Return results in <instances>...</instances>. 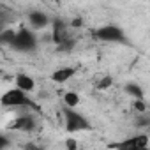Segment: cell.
<instances>
[{"mask_svg":"<svg viewBox=\"0 0 150 150\" xmlns=\"http://www.w3.org/2000/svg\"><path fill=\"white\" fill-rule=\"evenodd\" d=\"M62 115H64V127H65V131L69 134L85 132V131H90L92 129V124L88 122V118L83 113H80L76 108H67V106H64Z\"/></svg>","mask_w":150,"mask_h":150,"instance_id":"obj_1","label":"cell"},{"mask_svg":"<svg viewBox=\"0 0 150 150\" xmlns=\"http://www.w3.org/2000/svg\"><path fill=\"white\" fill-rule=\"evenodd\" d=\"M0 106L2 108H27V110H35V103L28 97V92L20 90L18 87L6 90L0 96Z\"/></svg>","mask_w":150,"mask_h":150,"instance_id":"obj_2","label":"cell"},{"mask_svg":"<svg viewBox=\"0 0 150 150\" xmlns=\"http://www.w3.org/2000/svg\"><path fill=\"white\" fill-rule=\"evenodd\" d=\"M9 48L21 51V53H30L37 48V37L34 34V30L28 27H21L20 30H14L13 39L9 42Z\"/></svg>","mask_w":150,"mask_h":150,"instance_id":"obj_3","label":"cell"},{"mask_svg":"<svg viewBox=\"0 0 150 150\" xmlns=\"http://www.w3.org/2000/svg\"><path fill=\"white\" fill-rule=\"evenodd\" d=\"M94 37L101 42H110V44H127V35L122 27L106 23L99 28L94 30Z\"/></svg>","mask_w":150,"mask_h":150,"instance_id":"obj_4","label":"cell"},{"mask_svg":"<svg viewBox=\"0 0 150 150\" xmlns=\"http://www.w3.org/2000/svg\"><path fill=\"white\" fill-rule=\"evenodd\" d=\"M35 125H37L35 118L30 113H23V115H18L16 118H13L11 124L7 125V129L16 131V132H30L35 129Z\"/></svg>","mask_w":150,"mask_h":150,"instance_id":"obj_5","label":"cell"},{"mask_svg":"<svg viewBox=\"0 0 150 150\" xmlns=\"http://www.w3.org/2000/svg\"><path fill=\"white\" fill-rule=\"evenodd\" d=\"M76 72L78 69L76 67H72V65H62V67H57L53 72H51V81L57 83V85H64L67 81H71L74 76H76Z\"/></svg>","mask_w":150,"mask_h":150,"instance_id":"obj_6","label":"cell"},{"mask_svg":"<svg viewBox=\"0 0 150 150\" xmlns=\"http://www.w3.org/2000/svg\"><path fill=\"white\" fill-rule=\"evenodd\" d=\"M117 148H127V150H145L148 146V136L146 134H138V136H131L120 143L115 145Z\"/></svg>","mask_w":150,"mask_h":150,"instance_id":"obj_7","label":"cell"},{"mask_svg":"<svg viewBox=\"0 0 150 150\" xmlns=\"http://www.w3.org/2000/svg\"><path fill=\"white\" fill-rule=\"evenodd\" d=\"M27 21H28V27H30L32 30H42V28H46V27L50 25L48 14L42 13V11H39V9L30 11L28 16H27Z\"/></svg>","mask_w":150,"mask_h":150,"instance_id":"obj_8","label":"cell"},{"mask_svg":"<svg viewBox=\"0 0 150 150\" xmlns=\"http://www.w3.org/2000/svg\"><path fill=\"white\" fill-rule=\"evenodd\" d=\"M51 37H53V41H55L57 46H58L60 42H64L67 37H71L67 25H65L64 21H60V20H55V21L51 23Z\"/></svg>","mask_w":150,"mask_h":150,"instance_id":"obj_9","label":"cell"},{"mask_svg":"<svg viewBox=\"0 0 150 150\" xmlns=\"http://www.w3.org/2000/svg\"><path fill=\"white\" fill-rule=\"evenodd\" d=\"M14 85H16L20 90L28 92V94L35 90V80L30 76V74H27V72H20V74H16V76H14Z\"/></svg>","mask_w":150,"mask_h":150,"instance_id":"obj_10","label":"cell"},{"mask_svg":"<svg viewBox=\"0 0 150 150\" xmlns=\"http://www.w3.org/2000/svg\"><path fill=\"white\" fill-rule=\"evenodd\" d=\"M124 92L127 94V96H131V97H134V99H145V92H143V88L136 83V81H129V83H125V87H124Z\"/></svg>","mask_w":150,"mask_h":150,"instance_id":"obj_11","label":"cell"},{"mask_svg":"<svg viewBox=\"0 0 150 150\" xmlns=\"http://www.w3.org/2000/svg\"><path fill=\"white\" fill-rule=\"evenodd\" d=\"M80 103H81V97H80V94H78V92H74V90H67V92L64 94V104H65L67 108H78V106H80Z\"/></svg>","mask_w":150,"mask_h":150,"instance_id":"obj_12","label":"cell"},{"mask_svg":"<svg viewBox=\"0 0 150 150\" xmlns=\"http://www.w3.org/2000/svg\"><path fill=\"white\" fill-rule=\"evenodd\" d=\"M111 85H113V78H111V76H103L101 80H97L96 88H97V90H108Z\"/></svg>","mask_w":150,"mask_h":150,"instance_id":"obj_13","label":"cell"},{"mask_svg":"<svg viewBox=\"0 0 150 150\" xmlns=\"http://www.w3.org/2000/svg\"><path fill=\"white\" fill-rule=\"evenodd\" d=\"M134 108L138 113H146V104H145V99H136L134 101Z\"/></svg>","mask_w":150,"mask_h":150,"instance_id":"obj_14","label":"cell"},{"mask_svg":"<svg viewBox=\"0 0 150 150\" xmlns=\"http://www.w3.org/2000/svg\"><path fill=\"white\" fill-rule=\"evenodd\" d=\"M11 145V141H9V138H6L4 134H0V150L2 148H7Z\"/></svg>","mask_w":150,"mask_h":150,"instance_id":"obj_15","label":"cell"},{"mask_svg":"<svg viewBox=\"0 0 150 150\" xmlns=\"http://www.w3.org/2000/svg\"><path fill=\"white\" fill-rule=\"evenodd\" d=\"M71 27H74V28H76V27H81V20H72V23H71Z\"/></svg>","mask_w":150,"mask_h":150,"instance_id":"obj_16","label":"cell"},{"mask_svg":"<svg viewBox=\"0 0 150 150\" xmlns=\"http://www.w3.org/2000/svg\"><path fill=\"white\" fill-rule=\"evenodd\" d=\"M67 146L69 148H74V146H76V143H74V141H67Z\"/></svg>","mask_w":150,"mask_h":150,"instance_id":"obj_17","label":"cell"}]
</instances>
